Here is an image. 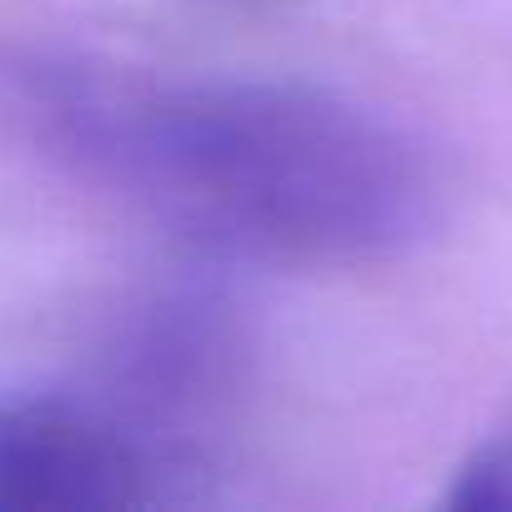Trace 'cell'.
Returning <instances> with one entry per match:
<instances>
[{
    "mask_svg": "<svg viewBox=\"0 0 512 512\" xmlns=\"http://www.w3.org/2000/svg\"><path fill=\"white\" fill-rule=\"evenodd\" d=\"M161 467L141 432L66 392L0 397V512L156 502Z\"/></svg>",
    "mask_w": 512,
    "mask_h": 512,
    "instance_id": "obj_2",
    "label": "cell"
},
{
    "mask_svg": "<svg viewBox=\"0 0 512 512\" xmlns=\"http://www.w3.org/2000/svg\"><path fill=\"white\" fill-rule=\"evenodd\" d=\"M61 146L196 236L277 256H372L432 216L427 156L332 96L86 76L51 96Z\"/></svg>",
    "mask_w": 512,
    "mask_h": 512,
    "instance_id": "obj_1",
    "label": "cell"
},
{
    "mask_svg": "<svg viewBox=\"0 0 512 512\" xmlns=\"http://www.w3.org/2000/svg\"><path fill=\"white\" fill-rule=\"evenodd\" d=\"M447 507L467 512H512V427L492 432L462 467L447 492Z\"/></svg>",
    "mask_w": 512,
    "mask_h": 512,
    "instance_id": "obj_3",
    "label": "cell"
}]
</instances>
